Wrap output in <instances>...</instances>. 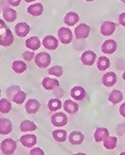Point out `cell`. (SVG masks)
<instances>
[{
    "label": "cell",
    "instance_id": "f1b7e54d",
    "mask_svg": "<svg viewBox=\"0 0 125 155\" xmlns=\"http://www.w3.org/2000/svg\"><path fill=\"white\" fill-rule=\"evenodd\" d=\"M117 139L115 137H108L103 140V146L107 150H114L117 147Z\"/></svg>",
    "mask_w": 125,
    "mask_h": 155
},
{
    "label": "cell",
    "instance_id": "7dc6e473",
    "mask_svg": "<svg viewBox=\"0 0 125 155\" xmlns=\"http://www.w3.org/2000/svg\"><path fill=\"white\" fill-rule=\"evenodd\" d=\"M0 13H1V10H0Z\"/></svg>",
    "mask_w": 125,
    "mask_h": 155
},
{
    "label": "cell",
    "instance_id": "1f68e13d",
    "mask_svg": "<svg viewBox=\"0 0 125 155\" xmlns=\"http://www.w3.org/2000/svg\"><path fill=\"white\" fill-rule=\"evenodd\" d=\"M12 109V104L9 101L5 98L0 100V112L2 114H7Z\"/></svg>",
    "mask_w": 125,
    "mask_h": 155
},
{
    "label": "cell",
    "instance_id": "b9f144b4",
    "mask_svg": "<svg viewBox=\"0 0 125 155\" xmlns=\"http://www.w3.org/2000/svg\"><path fill=\"white\" fill-rule=\"evenodd\" d=\"M74 155H86L85 153H77Z\"/></svg>",
    "mask_w": 125,
    "mask_h": 155
},
{
    "label": "cell",
    "instance_id": "bcb514c9",
    "mask_svg": "<svg viewBox=\"0 0 125 155\" xmlns=\"http://www.w3.org/2000/svg\"><path fill=\"white\" fill-rule=\"evenodd\" d=\"M0 95H1V90H0Z\"/></svg>",
    "mask_w": 125,
    "mask_h": 155
},
{
    "label": "cell",
    "instance_id": "e575fe53",
    "mask_svg": "<svg viewBox=\"0 0 125 155\" xmlns=\"http://www.w3.org/2000/svg\"><path fill=\"white\" fill-rule=\"evenodd\" d=\"M23 57H24V58L26 61H30L34 57V53L33 52V51H26L23 53Z\"/></svg>",
    "mask_w": 125,
    "mask_h": 155
},
{
    "label": "cell",
    "instance_id": "ffe728a7",
    "mask_svg": "<svg viewBox=\"0 0 125 155\" xmlns=\"http://www.w3.org/2000/svg\"><path fill=\"white\" fill-rule=\"evenodd\" d=\"M59 81L56 79L45 77V78H43V81H42V86L47 91H51V90L54 89V88L59 87Z\"/></svg>",
    "mask_w": 125,
    "mask_h": 155
},
{
    "label": "cell",
    "instance_id": "44dd1931",
    "mask_svg": "<svg viewBox=\"0 0 125 155\" xmlns=\"http://www.w3.org/2000/svg\"><path fill=\"white\" fill-rule=\"evenodd\" d=\"M63 108L66 112L70 115H74L79 111V105L77 103L72 100H66L64 102Z\"/></svg>",
    "mask_w": 125,
    "mask_h": 155
},
{
    "label": "cell",
    "instance_id": "e0dca14e",
    "mask_svg": "<svg viewBox=\"0 0 125 155\" xmlns=\"http://www.w3.org/2000/svg\"><path fill=\"white\" fill-rule=\"evenodd\" d=\"M84 139H85V137L83 134L79 131L72 132L69 137V143L72 145H79V144L82 143Z\"/></svg>",
    "mask_w": 125,
    "mask_h": 155
},
{
    "label": "cell",
    "instance_id": "f546056e",
    "mask_svg": "<svg viewBox=\"0 0 125 155\" xmlns=\"http://www.w3.org/2000/svg\"><path fill=\"white\" fill-rule=\"evenodd\" d=\"M110 66H111V62L107 57L101 56L98 59L97 68L100 69V71H104V70L108 69Z\"/></svg>",
    "mask_w": 125,
    "mask_h": 155
},
{
    "label": "cell",
    "instance_id": "d590c367",
    "mask_svg": "<svg viewBox=\"0 0 125 155\" xmlns=\"http://www.w3.org/2000/svg\"><path fill=\"white\" fill-rule=\"evenodd\" d=\"M30 155H44L43 150L39 147H35L32 149L30 152Z\"/></svg>",
    "mask_w": 125,
    "mask_h": 155
},
{
    "label": "cell",
    "instance_id": "cb8c5ba5",
    "mask_svg": "<svg viewBox=\"0 0 125 155\" xmlns=\"http://www.w3.org/2000/svg\"><path fill=\"white\" fill-rule=\"evenodd\" d=\"M109 131L106 128H97L94 133V139L96 142L100 143L103 141L107 137H109Z\"/></svg>",
    "mask_w": 125,
    "mask_h": 155
},
{
    "label": "cell",
    "instance_id": "5b68a950",
    "mask_svg": "<svg viewBox=\"0 0 125 155\" xmlns=\"http://www.w3.org/2000/svg\"><path fill=\"white\" fill-rule=\"evenodd\" d=\"M14 41V37H13L12 31L9 28H6L3 33L0 35V45L2 47H9L13 44Z\"/></svg>",
    "mask_w": 125,
    "mask_h": 155
},
{
    "label": "cell",
    "instance_id": "8992f818",
    "mask_svg": "<svg viewBox=\"0 0 125 155\" xmlns=\"http://www.w3.org/2000/svg\"><path fill=\"white\" fill-rule=\"evenodd\" d=\"M51 123L55 127L65 126L68 123L67 115L62 112H57L51 116Z\"/></svg>",
    "mask_w": 125,
    "mask_h": 155
},
{
    "label": "cell",
    "instance_id": "277c9868",
    "mask_svg": "<svg viewBox=\"0 0 125 155\" xmlns=\"http://www.w3.org/2000/svg\"><path fill=\"white\" fill-rule=\"evenodd\" d=\"M90 34V28L85 24H81L75 29V36L77 39L83 40L87 38Z\"/></svg>",
    "mask_w": 125,
    "mask_h": 155
},
{
    "label": "cell",
    "instance_id": "d4e9b609",
    "mask_svg": "<svg viewBox=\"0 0 125 155\" xmlns=\"http://www.w3.org/2000/svg\"><path fill=\"white\" fill-rule=\"evenodd\" d=\"M123 94L120 91L118 90H114L111 92L110 95H109L108 100L109 101H111L113 104H117L122 101L123 100Z\"/></svg>",
    "mask_w": 125,
    "mask_h": 155
},
{
    "label": "cell",
    "instance_id": "5bb4252c",
    "mask_svg": "<svg viewBox=\"0 0 125 155\" xmlns=\"http://www.w3.org/2000/svg\"><path fill=\"white\" fill-rule=\"evenodd\" d=\"M40 104L36 99H30L25 104L26 111L28 114H36L40 109Z\"/></svg>",
    "mask_w": 125,
    "mask_h": 155
},
{
    "label": "cell",
    "instance_id": "60d3db41",
    "mask_svg": "<svg viewBox=\"0 0 125 155\" xmlns=\"http://www.w3.org/2000/svg\"><path fill=\"white\" fill-rule=\"evenodd\" d=\"M26 2H35L37 0H24Z\"/></svg>",
    "mask_w": 125,
    "mask_h": 155
},
{
    "label": "cell",
    "instance_id": "484cf974",
    "mask_svg": "<svg viewBox=\"0 0 125 155\" xmlns=\"http://www.w3.org/2000/svg\"><path fill=\"white\" fill-rule=\"evenodd\" d=\"M37 126L34 122L30 120H24L20 125V129L22 132H32L37 130Z\"/></svg>",
    "mask_w": 125,
    "mask_h": 155
},
{
    "label": "cell",
    "instance_id": "6da1fadb",
    "mask_svg": "<svg viewBox=\"0 0 125 155\" xmlns=\"http://www.w3.org/2000/svg\"><path fill=\"white\" fill-rule=\"evenodd\" d=\"M0 149L5 155L13 154L16 149V142L13 139H5L0 144Z\"/></svg>",
    "mask_w": 125,
    "mask_h": 155
},
{
    "label": "cell",
    "instance_id": "ac0fdd59",
    "mask_svg": "<svg viewBox=\"0 0 125 155\" xmlns=\"http://www.w3.org/2000/svg\"><path fill=\"white\" fill-rule=\"evenodd\" d=\"M27 13L33 17H40L43 13V6L41 3H34L27 8Z\"/></svg>",
    "mask_w": 125,
    "mask_h": 155
},
{
    "label": "cell",
    "instance_id": "7a4b0ae2",
    "mask_svg": "<svg viewBox=\"0 0 125 155\" xmlns=\"http://www.w3.org/2000/svg\"><path fill=\"white\" fill-rule=\"evenodd\" d=\"M51 55L45 51L38 53L35 57V63L39 68H47L51 64Z\"/></svg>",
    "mask_w": 125,
    "mask_h": 155
},
{
    "label": "cell",
    "instance_id": "c3c4849f",
    "mask_svg": "<svg viewBox=\"0 0 125 155\" xmlns=\"http://www.w3.org/2000/svg\"><path fill=\"white\" fill-rule=\"evenodd\" d=\"M0 56H1V55H0Z\"/></svg>",
    "mask_w": 125,
    "mask_h": 155
},
{
    "label": "cell",
    "instance_id": "f35d334b",
    "mask_svg": "<svg viewBox=\"0 0 125 155\" xmlns=\"http://www.w3.org/2000/svg\"><path fill=\"white\" fill-rule=\"evenodd\" d=\"M120 113L122 117H125V103L122 104L120 107Z\"/></svg>",
    "mask_w": 125,
    "mask_h": 155
},
{
    "label": "cell",
    "instance_id": "74e56055",
    "mask_svg": "<svg viewBox=\"0 0 125 155\" xmlns=\"http://www.w3.org/2000/svg\"><path fill=\"white\" fill-rule=\"evenodd\" d=\"M8 3L13 6H18L21 2V0H7Z\"/></svg>",
    "mask_w": 125,
    "mask_h": 155
},
{
    "label": "cell",
    "instance_id": "836d02e7",
    "mask_svg": "<svg viewBox=\"0 0 125 155\" xmlns=\"http://www.w3.org/2000/svg\"><path fill=\"white\" fill-rule=\"evenodd\" d=\"M48 73L54 77H60L63 74V69L61 66H54L48 69Z\"/></svg>",
    "mask_w": 125,
    "mask_h": 155
},
{
    "label": "cell",
    "instance_id": "9a60e30c",
    "mask_svg": "<svg viewBox=\"0 0 125 155\" xmlns=\"http://www.w3.org/2000/svg\"><path fill=\"white\" fill-rule=\"evenodd\" d=\"M103 84L107 87H111L114 86L117 82V75L114 72H108L106 74L103 75L102 79Z\"/></svg>",
    "mask_w": 125,
    "mask_h": 155
},
{
    "label": "cell",
    "instance_id": "30bf717a",
    "mask_svg": "<svg viewBox=\"0 0 125 155\" xmlns=\"http://www.w3.org/2000/svg\"><path fill=\"white\" fill-rule=\"evenodd\" d=\"M117 47V42L112 39H109L103 42L101 47V51L103 53L111 55L116 51Z\"/></svg>",
    "mask_w": 125,
    "mask_h": 155
},
{
    "label": "cell",
    "instance_id": "d6a6232c",
    "mask_svg": "<svg viewBox=\"0 0 125 155\" xmlns=\"http://www.w3.org/2000/svg\"><path fill=\"white\" fill-rule=\"evenodd\" d=\"M26 97H27V94L22 91H19L13 95V97H12V101L17 104H22L25 101Z\"/></svg>",
    "mask_w": 125,
    "mask_h": 155
},
{
    "label": "cell",
    "instance_id": "f6af8a7d",
    "mask_svg": "<svg viewBox=\"0 0 125 155\" xmlns=\"http://www.w3.org/2000/svg\"><path fill=\"white\" fill-rule=\"evenodd\" d=\"M121 2H123V3H124V2H125V0H121Z\"/></svg>",
    "mask_w": 125,
    "mask_h": 155
},
{
    "label": "cell",
    "instance_id": "7c38bea8",
    "mask_svg": "<svg viewBox=\"0 0 125 155\" xmlns=\"http://www.w3.org/2000/svg\"><path fill=\"white\" fill-rule=\"evenodd\" d=\"M30 31V26L25 22H20L15 26V32L20 38H24L29 34Z\"/></svg>",
    "mask_w": 125,
    "mask_h": 155
},
{
    "label": "cell",
    "instance_id": "83f0119b",
    "mask_svg": "<svg viewBox=\"0 0 125 155\" xmlns=\"http://www.w3.org/2000/svg\"><path fill=\"white\" fill-rule=\"evenodd\" d=\"M52 135L54 140L62 143L66 140V138H67V132L64 130H56L53 132Z\"/></svg>",
    "mask_w": 125,
    "mask_h": 155
},
{
    "label": "cell",
    "instance_id": "7bdbcfd3",
    "mask_svg": "<svg viewBox=\"0 0 125 155\" xmlns=\"http://www.w3.org/2000/svg\"><path fill=\"white\" fill-rule=\"evenodd\" d=\"M119 155H125V152H122V153H120Z\"/></svg>",
    "mask_w": 125,
    "mask_h": 155
},
{
    "label": "cell",
    "instance_id": "2e32d148",
    "mask_svg": "<svg viewBox=\"0 0 125 155\" xmlns=\"http://www.w3.org/2000/svg\"><path fill=\"white\" fill-rule=\"evenodd\" d=\"M71 97H73L76 101H81L84 99L86 96V92L83 87L80 86L74 87L71 90Z\"/></svg>",
    "mask_w": 125,
    "mask_h": 155
},
{
    "label": "cell",
    "instance_id": "ba28073f",
    "mask_svg": "<svg viewBox=\"0 0 125 155\" xmlns=\"http://www.w3.org/2000/svg\"><path fill=\"white\" fill-rule=\"evenodd\" d=\"M20 142L24 147L30 148L36 145L37 143V139L34 134H27L20 137Z\"/></svg>",
    "mask_w": 125,
    "mask_h": 155
},
{
    "label": "cell",
    "instance_id": "7402d4cb",
    "mask_svg": "<svg viewBox=\"0 0 125 155\" xmlns=\"http://www.w3.org/2000/svg\"><path fill=\"white\" fill-rule=\"evenodd\" d=\"M3 18L8 23L14 22L17 18V13L12 8H5L3 9Z\"/></svg>",
    "mask_w": 125,
    "mask_h": 155
},
{
    "label": "cell",
    "instance_id": "603a6c76",
    "mask_svg": "<svg viewBox=\"0 0 125 155\" xmlns=\"http://www.w3.org/2000/svg\"><path fill=\"white\" fill-rule=\"evenodd\" d=\"M26 47L33 50V51H36L38 50L40 47V41L38 38L37 37L34 36L30 37L27 39L25 42Z\"/></svg>",
    "mask_w": 125,
    "mask_h": 155
},
{
    "label": "cell",
    "instance_id": "8fae6325",
    "mask_svg": "<svg viewBox=\"0 0 125 155\" xmlns=\"http://www.w3.org/2000/svg\"><path fill=\"white\" fill-rule=\"evenodd\" d=\"M43 46L47 50H55L58 47V41L57 40L56 38L51 35H47L43 38Z\"/></svg>",
    "mask_w": 125,
    "mask_h": 155
},
{
    "label": "cell",
    "instance_id": "4dcf8cb0",
    "mask_svg": "<svg viewBox=\"0 0 125 155\" xmlns=\"http://www.w3.org/2000/svg\"><path fill=\"white\" fill-rule=\"evenodd\" d=\"M47 107L51 111H56L62 108V101L58 98H52L48 101Z\"/></svg>",
    "mask_w": 125,
    "mask_h": 155
},
{
    "label": "cell",
    "instance_id": "3957f363",
    "mask_svg": "<svg viewBox=\"0 0 125 155\" xmlns=\"http://www.w3.org/2000/svg\"><path fill=\"white\" fill-rule=\"evenodd\" d=\"M58 36L62 44H70L72 41V33L69 28H61L58 31Z\"/></svg>",
    "mask_w": 125,
    "mask_h": 155
},
{
    "label": "cell",
    "instance_id": "4316f807",
    "mask_svg": "<svg viewBox=\"0 0 125 155\" xmlns=\"http://www.w3.org/2000/svg\"><path fill=\"white\" fill-rule=\"evenodd\" d=\"M27 64L23 61H14L12 64V69L16 73H23L27 70Z\"/></svg>",
    "mask_w": 125,
    "mask_h": 155
},
{
    "label": "cell",
    "instance_id": "ee69618b",
    "mask_svg": "<svg viewBox=\"0 0 125 155\" xmlns=\"http://www.w3.org/2000/svg\"><path fill=\"white\" fill-rule=\"evenodd\" d=\"M86 2H92V1H94V0H85Z\"/></svg>",
    "mask_w": 125,
    "mask_h": 155
},
{
    "label": "cell",
    "instance_id": "9c48e42d",
    "mask_svg": "<svg viewBox=\"0 0 125 155\" xmlns=\"http://www.w3.org/2000/svg\"><path fill=\"white\" fill-rule=\"evenodd\" d=\"M116 29V24L112 21H104L100 27V33L103 36H111Z\"/></svg>",
    "mask_w": 125,
    "mask_h": 155
},
{
    "label": "cell",
    "instance_id": "d6986e66",
    "mask_svg": "<svg viewBox=\"0 0 125 155\" xmlns=\"http://www.w3.org/2000/svg\"><path fill=\"white\" fill-rule=\"evenodd\" d=\"M79 21V16L75 12H69L65 15L64 23L69 27H72Z\"/></svg>",
    "mask_w": 125,
    "mask_h": 155
},
{
    "label": "cell",
    "instance_id": "8d00e7d4",
    "mask_svg": "<svg viewBox=\"0 0 125 155\" xmlns=\"http://www.w3.org/2000/svg\"><path fill=\"white\" fill-rule=\"evenodd\" d=\"M118 20H119V23L120 25L125 27V13H122L120 14Z\"/></svg>",
    "mask_w": 125,
    "mask_h": 155
},
{
    "label": "cell",
    "instance_id": "ab89813d",
    "mask_svg": "<svg viewBox=\"0 0 125 155\" xmlns=\"http://www.w3.org/2000/svg\"><path fill=\"white\" fill-rule=\"evenodd\" d=\"M6 28H7V26L5 24V22L2 20H0V31L5 30Z\"/></svg>",
    "mask_w": 125,
    "mask_h": 155
},
{
    "label": "cell",
    "instance_id": "4fadbf2b",
    "mask_svg": "<svg viewBox=\"0 0 125 155\" xmlns=\"http://www.w3.org/2000/svg\"><path fill=\"white\" fill-rule=\"evenodd\" d=\"M13 131V125L9 119L2 118L0 119V134L8 135Z\"/></svg>",
    "mask_w": 125,
    "mask_h": 155
},
{
    "label": "cell",
    "instance_id": "52a82bcc",
    "mask_svg": "<svg viewBox=\"0 0 125 155\" xmlns=\"http://www.w3.org/2000/svg\"><path fill=\"white\" fill-rule=\"evenodd\" d=\"M96 59V55L94 51H85L82 53L81 56L82 63L85 66H91L94 64Z\"/></svg>",
    "mask_w": 125,
    "mask_h": 155
}]
</instances>
